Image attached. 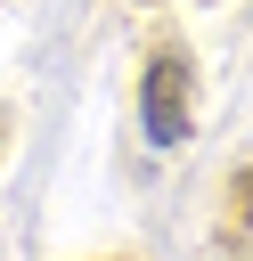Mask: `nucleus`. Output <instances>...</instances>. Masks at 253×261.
<instances>
[{
  "label": "nucleus",
  "instance_id": "nucleus-1",
  "mask_svg": "<svg viewBox=\"0 0 253 261\" xmlns=\"http://www.w3.org/2000/svg\"><path fill=\"white\" fill-rule=\"evenodd\" d=\"M139 130L155 147H180L188 139V57L180 49H163L147 65V82H139Z\"/></svg>",
  "mask_w": 253,
  "mask_h": 261
}]
</instances>
